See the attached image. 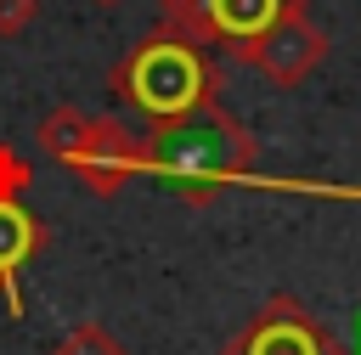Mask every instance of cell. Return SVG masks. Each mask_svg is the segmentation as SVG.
Masks as SVG:
<instances>
[{
	"label": "cell",
	"mask_w": 361,
	"mask_h": 355,
	"mask_svg": "<svg viewBox=\"0 0 361 355\" xmlns=\"http://www.w3.org/2000/svg\"><path fill=\"white\" fill-rule=\"evenodd\" d=\"M259 169V141L220 101L147 130V175L192 208H209L226 186Z\"/></svg>",
	"instance_id": "6da1fadb"
},
{
	"label": "cell",
	"mask_w": 361,
	"mask_h": 355,
	"mask_svg": "<svg viewBox=\"0 0 361 355\" xmlns=\"http://www.w3.org/2000/svg\"><path fill=\"white\" fill-rule=\"evenodd\" d=\"M226 90V73H220V56H209L197 39L175 34V28H152L141 34L113 68H107V96L113 107L135 113L147 130L152 124H169V118H186L197 107H214Z\"/></svg>",
	"instance_id": "7a4b0ae2"
},
{
	"label": "cell",
	"mask_w": 361,
	"mask_h": 355,
	"mask_svg": "<svg viewBox=\"0 0 361 355\" xmlns=\"http://www.w3.org/2000/svg\"><path fill=\"white\" fill-rule=\"evenodd\" d=\"M34 141H39L45 158H56L79 180V192H90L102 203L118 197L147 169V135H135L118 113H85L73 101H56L39 118Z\"/></svg>",
	"instance_id": "3957f363"
},
{
	"label": "cell",
	"mask_w": 361,
	"mask_h": 355,
	"mask_svg": "<svg viewBox=\"0 0 361 355\" xmlns=\"http://www.w3.org/2000/svg\"><path fill=\"white\" fill-rule=\"evenodd\" d=\"M305 11V0H158V23L197 39L209 56H226V62H254L259 39L282 23Z\"/></svg>",
	"instance_id": "277c9868"
},
{
	"label": "cell",
	"mask_w": 361,
	"mask_h": 355,
	"mask_svg": "<svg viewBox=\"0 0 361 355\" xmlns=\"http://www.w3.org/2000/svg\"><path fill=\"white\" fill-rule=\"evenodd\" d=\"M220 355H350L338 332L293 293H271L226 344Z\"/></svg>",
	"instance_id": "5b68a950"
},
{
	"label": "cell",
	"mask_w": 361,
	"mask_h": 355,
	"mask_svg": "<svg viewBox=\"0 0 361 355\" xmlns=\"http://www.w3.org/2000/svg\"><path fill=\"white\" fill-rule=\"evenodd\" d=\"M327 51H333V39H327V28H316L310 23V11H293V17H282L265 39H259V51H254V73H265L276 90H293V85H305L322 62H327Z\"/></svg>",
	"instance_id": "8992f818"
},
{
	"label": "cell",
	"mask_w": 361,
	"mask_h": 355,
	"mask_svg": "<svg viewBox=\"0 0 361 355\" xmlns=\"http://www.w3.org/2000/svg\"><path fill=\"white\" fill-rule=\"evenodd\" d=\"M45 242H51V231L23 208V197H0V304H6L11 321L28 310V299H23V270L45 254Z\"/></svg>",
	"instance_id": "52a82bcc"
},
{
	"label": "cell",
	"mask_w": 361,
	"mask_h": 355,
	"mask_svg": "<svg viewBox=\"0 0 361 355\" xmlns=\"http://www.w3.org/2000/svg\"><path fill=\"white\" fill-rule=\"evenodd\" d=\"M51 355H130V349L118 344L113 327H102V321H73V327L51 344Z\"/></svg>",
	"instance_id": "ba28073f"
},
{
	"label": "cell",
	"mask_w": 361,
	"mask_h": 355,
	"mask_svg": "<svg viewBox=\"0 0 361 355\" xmlns=\"http://www.w3.org/2000/svg\"><path fill=\"white\" fill-rule=\"evenodd\" d=\"M28 186H34V163L11 141H0V197H23Z\"/></svg>",
	"instance_id": "9c48e42d"
},
{
	"label": "cell",
	"mask_w": 361,
	"mask_h": 355,
	"mask_svg": "<svg viewBox=\"0 0 361 355\" xmlns=\"http://www.w3.org/2000/svg\"><path fill=\"white\" fill-rule=\"evenodd\" d=\"M34 17H39V0H0V39L28 34V28H34Z\"/></svg>",
	"instance_id": "30bf717a"
},
{
	"label": "cell",
	"mask_w": 361,
	"mask_h": 355,
	"mask_svg": "<svg viewBox=\"0 0 361 355\" xmlns=\"http://www.w3.org/2000/svg\"><path fill=\"white\" fill-rule=\"evenodd\" d=\"M90 6H107V11H113V6H124V0H90Z\"/></svg>",
	"instance_id": "8fae6325"
}]
</instances>
